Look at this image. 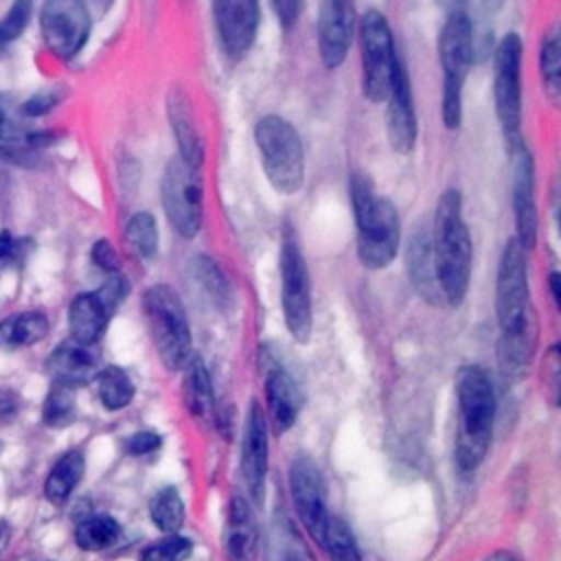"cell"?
<instances>
[{
  "mask_svg": "<svg viewBox=\"0 0 561 561\" xmlns=\"http://www.w3.org/2000/svg\"><path fill=\"white\" fill-rule=\"evenodd\" d=\"M515 237L506 241L495 278V316L500 327L497 359L508 377H522L537 351V311L528 285V259Z\"/></svg>",
  "mask_w": 561,
  "mask_h": 561,
  "instance_id": "cell-1",
  "label": "cell"
},
{
  "mask_svg": "<svg viewBox=\"0 0 561 561\" xmlns=\"http://www.w3.org/2000/svg\"><path fill=\"white\" fill-rule=\"evenodd\" d=\"M430 237L443 302L458 307L469 291L473 263L471 234L462 215V195L458 188H447L440 193L434 208Z\"/></svg>",
  "mask_w": 561,
  "mask_h": 561,
  "instance_id": "cell-2",
  "label": "cell"
},
{
  "mask_svg": "<svg viewBox=\"0 0 561 561\" xmlns=\"http://www.w3.org/2000/svg\"><path fill=\"white\" fill-rule=\"evenodd\" d=\"M348 202L357 228V259L368 270L388 267L399 254L401 224L397 206L390 197L375 191L366 173H351Z\"/></svg>",
  "mask_w": 561,
  "mask_h": 561,
  "instance_id": "cell-3",
  "label": "cell"
},
{
  "mask_svg": "<svg viewBox=\"0 0 561 561\" xmlns=\"http://www.w3.org/2000/svg\"><path fill=\"white\" fill-rule=\"evenodd\" d=\"M456 401H458V432L454 458L460 471H473L484 460L493 416L495 394L489 375L480 366H462L456 375Z\"/></svg>",
  "mask_w": 561,
  "mask_h": 561,
  "instance_id": "cell-4",
  "label": "cell"
},
{
  "mask_svg": "<svg viewBox=\"0 0 561 561\" xmlns=\"http://www.w3.org/2000/svg\"><path fill=\"white\" fill-rule=\"evenodd\" d=\"M261 169L278 195H296L305 186V147L298 129L278 114H265L254 125Z\"/></svg>",
  "mask_w": 561,
  "mask_h": 561,
  "instance_id": "cell-5",
  "label": "cell"
},
{
  "mask_svg": "<svg viewBox=\"0 0 561 561\" xmlns=\"http://www.w3.org/2000/svg\"><path fill=\"white\" fill-rule=\"evenodd\" d=\"M476 57L473 24L467 11L456 9L447 15L438 35V61L443 72L440 118L445 129H458L462 123V92Z\"/></svg>",
  "mask_w": 561,
  "mask_h": 561,
  "instance_id": "cell-6",
  "label": "cell"
},
{
  "mask_svg": "<svg viewBox=\"0 0 561 561\" xmlns=\"http://www.w3.org/2000/svg\"><path fill=\"white\" fill-rule=\"evenodd\" d=\"M522 55L524 42L515 31L506 33L493 53V103L506 156L526 147L522 129Z\"/></svg>",
  "mask_w": 561,
  "mask_h": 561,
  "instance_id": "cell-7",
  "label": "cell"
},
{
  "mask_svg": "<svg viewBox=\"0 0 561 561\" xmlns=\"http://www.w3.org/2000/svg\"><path fill=\"white\" fill-rule=\"evenodd\" d=\"M142 309L162 364L169 370L184 368L193 355V340L180 294L167 283H156L145 291Z\"/></svg>",
  "mask_w": 561,
  "mask_h": 561,
  "instance_id": "cell-8",
  "label": "cell"
},
{
  "mask_svg": "<svg viewBox=\"0 0 561 561\" xmlns=\"http://www.w3.org/2000/svg\"><path fill=\"white\" fill-rule=\"evenodd\" d=\"M359 59H362V94L379 105L386 101L394 70L399 64L394 35L388 18L379 9H368L357 18Z\"/></svg>",
  "mask_w": 561,
  "mask_h": 561,
  "instance_id": "cell-9",
  "label": "cell"
},
{
  "mask_svg": "<svg viewBox=\"0 0 561 561\" xmlns=\"http://www.w3.org/2000/svg\"><path fill=\"white\" fill-rule=\"evenodd\" d=\"M280 272V307L285 327L296 342H307L313 331L311 280L305 254L291 230H285L278 254Z\"/></svg>",
  "mask_w": 561,
  "mask_h": 561,
  "instance_id": "cell-10",
  "label": "cell"
},
{
  "mask_svg": "<svg viewBox=\"0 0 561 561\" xmlns=\"http://www.w3.org/2000/svg\"><path fill=\"white\" fill-rule=\"evenodd\" d=\"M160 202L167 221L182 239H195L204 224V186L199 169L173 156L160 180Z\"/></svg>",
  "mask_w": 561,
  "mask_h": 561,
  "instance_id": "cell-11",
  "label": "cell"
},
{
  "mask_svg": "<svg viewBox=\"0 0 561 561\" xmlns=\"http://www.w3.org/2000/svg\"><path fill=\"white\" fill-rule=\"evenodd\" d=\"M46 48L57 59H72L90 37V13L81 0H46L39 13Z\"/></svg>",
  "mask_w": 561,
  "mask_h": 561,
  "instance_id": "cell-12",
  "label": "cell"
},
{
  "mask_svg": "<svg viewBox=\"0 0 561 561\" xmlns=\"http://www.w3.org/2000/svg\"><path fill=\"white\" fill-rule=\"evenodd\" d=\"M357 13L353 0H320L316 18V46L327 70H337L353 46Z\"/></svg>",
  "mask_w": 561,
  "mask_h": 561,
  "instance_id": "cell-13",
  "label": "cell"
},
{
  "mask_svg": "<svg viewBox=\"0 0 561 561\" xmlns=\"http://www.w3.org/2000/svg\"><path fill=\"white\" fill-rule=\"evenodd\" d=\"M210 13L224 55L230 59L245 57L259 35V0H210Z\"/></svg>",
  "mask_w": 561,
  "mask_h": 561,
  "instance_id": "cell-14",
  "label": "cell"
},
{
  "mask_svg": "<svg viewBox=\"0 0 561 561\" xmlns=\"http://www.w3.org/2000/svg\"><path fill=\"white\" fill-rule=\"evenodd\" d=\"M289 486H291L294 506L298 511V517H300L302 526L322 546L324 526H327V519H329L327 491H324L322 473L309 456L298 454L291 460V465H289Z\"/></svg>",
  "mask_w": 561,
  "mask_h": 561,
  "instance_id": "cell-15",
  "label": "cell"
},
{
  "mask_svg": "<svg viewBox=\"0 0 561 561\" xmlns=\"http://www.w3.org/2000/svg\"><path fill=\"white\" fill-rule=\"evenodd\" d=\"M511 158V202L515 219V241L524 250H533L539 232L537 197H535V158L528 149H519Z\"/></svg>",
  "mask_w": 561,
  "mask_h": 561,
  "instance_id": "cell-16",
  "label": "cell"
},
{
  "mask_svg": "<svg viewBox=\"0 0 561 561\" xmlns=\"http://www.w3.org/2000/svg\"><path fill=\"white\" fill-rule=\"evenodd\" d=\"M386 138L392 151L408 156L419 138V121H416V107H414V94H412V81L410 72L403 59H399L394 79L390 85V92L386 96Z\"/></svg>",
  "mask_w": 561,
  "mask_h": 561,
  "instance_id": "cell-17",
  "label": "cell"
},
{
  "mask_svg": "<svg viewBox=\"0 0 561 561\" xmlns=\"http://www.w3.org/2000/svg\"><path fill=\"white\" fill-rule=\"evenodd\" d=\"M241 473L252 504L263 502L267 476V419L259 401H252L241 440Z\"/></svg>",
  "mask_w": 561,
  "mask_h": 561,
  "instance_id": "cell-18",
  "label": "cell"
},
{
  "mask_svg": "<svg viewBox=\"0 0 561 561\" xmlns=\"http://www.w3.org/2000/svg\"><path fill=\"white\" fill-rule=\"evenodd\" d=\"M164 105H167L169 129H171V136L178 145V158L184 160L186 164L195 167V169H202L206 147H204L199 125L195 121L191 96L186 94V90L182 85L173 83L167 92V103Z\"/></svg>",
  "mask_w": 561,
  "mask_h": 561,
  "instance_id": "cell-19",
  "label": "cell"
},
{
  "mask_svg": "<svg viewBox=\"0 0 561 561\" xmlns=\"http://www.w3.org/2000/svg\"><path fill=\"white\" fill-rule=\"evenodd\" d=\"M405 267L410 274V280L416 289V294L438 305L443 302L438 278H436V267H434V254H432V237L427 228H419L412 232L405 245Z\"/></svg>",
  "mask_w": 561,
  "mask_h": 561,
  "instance_id": "cell-20",
  "label": "cell"
},
{
  "mask_svg": "<svg viewBox=\"0 0 561 561\" xmlns=\"http://www.w3.org/2000/svg\"><path fill=\"white\" fill-rule=\"evenodd\" d=\"M265 397H267V412L270 425L276 436L285 434L300 410V397L291 375L280 366H270L265 373Z\"/></svg>",
  "mask_w": 561,
  "mask_h": 561,
  "instance_id": "cell-21",
  "label": "cell"
},
{
  "mask_svg": "<svg viewBox=\"0 0 561 561\" xmlns=\"http://www.w3.org/2000/svg\"><path fill=\"white\" fill-rule=\"evenodd\" d=\"M224 548L228 561H256L259 533L250 504L243 497H232L228 506Z\"/></svg>",
  "mask_w": 561,
  "mask_h": 561,
  "instance_id": "cell-22",
  "label": "cell"
},
{
  "mask_svg": "<svg viewBox=\"0 0 561 561\" xmlns=\"http://www.w3.org/2000/svg\"><path fill=\"white\" fill-rule=\"evenodd\" d=\"M96 355L90 351V346H83L75 340L59 344L48 362V375L53 377V381L59 383H68V386H83L88 383L94 375H96Z\"/></svg>",
  "mask_w": 561,
  "mask_h": 561,
  "instance_id": "cell-23",
  "label": "cell"
},
{
  "mask_svg": "<svg viewBox=\"0 0 561 561\" xmlns=\"http://www.w3.org/2000/svg\"><path fill=\"white\" fill-rule=\"evenodd\" d=\"M112 311L96 296V291L79 294L68 307V327L75 342L83 346H92L101 340L107 329Z\"/></svg>",
  "mask_w": 561,
  "mask_h": 561,
  "instance_id": "cell-24",
  "label": "cell"
},
{
  "mask_svg": "<svg viewBox=\"0 0 561 561\" xmlns=\"http://www.w3.org/2000/svg\"><path fill=\"white\" fill-rule=\"evenodd\" d=\"M267 561H313L307 543L285 513H276L267 530Z\"/></svg>",
  "mask_w": 561,
  "mask_h": 561,
  "instance_id": "cell-25",
  "label": "cell"
},
{
  "mask_svg": "<svg viewBox=\"0 0 561 561\" xmlns=\"http://www.w3.org/2000/svg\"><path fill=\"white\" fill-rule=\"evenodd\" d=\"M188 270H191L195 283L202 287V291L208 296V300H210L217 309H221V311L230 309V305H232V300H234L232 285H230V280L226 278L224 270L217 265L215 259H210V256H206V254H197V256L191 259Z\"/></svg>",
  "mask_w": 561,
  "mask_h": 561,
  "instance_id": "cell-26",
  "label": "cell"
},
{
  "mask_svg": "<svg viewBox=\"0 0 561 561\" xmlns=\"http://www.w3.org/2000/svg\"><path fill=\"white\" fill-rule=\"evenodd\" d=\"M184 368H186L184 386H182L184 403L191 414H195L197 419H206L213 412V386H210L208 370L204 362L195 355H191Z\"/></svg>",
  "mask_w": 561,
  "mask_h": 561,
  "instance_id": "cell-27",
  "label": "cell"
},
{
  "mask_svg": "<svg viewBox=\"0 0 561 561\" xmlns=\"http://www.w3.org/2000/svg\"><path fill=\"white\" fill-rule=\"evenodd\" d=\"M83 467H85V460H83L81 451L64 454L50 469L46 484H44V493H46L48 502H53V504L66 502L68 495L72 493V489L79 484V480L83 476Z\"/></svg>",
  "mask_w": 561,
  "mask_h": 561,
  "instance_id": "cell-28",
  "label": "cell"
},
{
  "mask_svg": "<svg viewBox=\"0 0 561 561\" xmlns=\"http://www.w3.org/2000/svg\"><path fill=\"white\" fill-rule=\"evenodd\" d=\"M48 333V320L39 311L15 313L0 324V344L4 346H28L44 340Z\"/></svg>",
  "mask_w": 561,
  "mask_h": 561,
  "instance_id": "cell-29",
  "label": "cell"
},
{
  "mask_svg": "<svg viewBox=\"0 0 561 561\" xmlns=\"http://www.w3.org/2000/svg\"><path fill=\"white\" fill-rule=\"evenodd\" d=\"M125 241L138 259L151 261L158 252L160 241L156 217L149 210L134 213L125 224Z\"/></svg>",
  "mask_w": 561,
  "mask_h": 561,
  "instance_id": "cell-30",
  "label": "cell"
},
{
  "mask_svg": "<svg viewBox=\"0 0 561 561\" xmlns=\"http://www.w3.org/2000/svg\"><path fill=\"white\" fill-rule=\"evenodd\" d=\"M121 539V526L110 515H92L77 524L75 541L81 550H105Z\"/></svg>",
  "mask_w": 561,
  "mask_h": 561,
  "instance_id": "cell-31",
  "label": "cell"
},
{
  "mask_svg": "<svg viewBox=\"0 0 561 561\" xmlns=\"http://www.w3.org/2000/svg\"><path fill=\"white\" fill-rule=\"evenodd\" d=\"M539 75H541V90L552 105L559 103L561 96V42L559 33L552 31L541 39L539 46Z\"/></svg>",
  "mask_w": 561,
  "mask_h": 561,
  "instance_id": "cell-32",
  "label": "cell"
},
{
  "mask_svg": "<svg viewBox=\"0 0 561 561\" xmlns=\"http://www.w3.org/2000/svg\"><path fill=\"white\" fill-rule=\"evenodd\" d=\"M96 390L107 410H123L134 399V383L118 366H105L96 373Z\"/></svg>",
  "mask_w": 561,
  "mask_h": 561,
  "instance_id": "cell-33",
  "label": "cell"
},
{
  "mask_svg": "<svg viewBox=\"0 0 561 561\" xmlns=\"http://www.w3.org/2000/svg\"><path fill=\"white\" fill-rule=\"evenodd\" d=\"M322 548L329 552L331 561H362L355 537H353L351 528L340 517L329 515L327 526H324Z\"/></svg>",
  "mask_w": 561,
  "mask_h": 561,
  "instance_id": "cell-34",
  "label": "cell"
},
{
  "mask_svg": "<svg viewBox=\"0 0 561 561\" xmlns=\"http://www.w3.org/2000/svg\"><path fill=\"white\" fill-rule=\"evenodd\" d=\"M151 519L153 524L164 533H178L184 524V502L178 493V489L167 486L151 500Z\"/></svg>",
  "mask_w": 561,
  "mask_h": 561,
  "instance_id": "cell-35",
  "label": "cell"
},
{
  "mask_svg": "<svg viewBox=\"0 0 561 561\" xmlns=\"http://www.w3.org/2000/svg\"><path fill=\"white\" fill-rule=\"evenodd\" d=\"M75 416V388L68 383L53 381L44 408H42V421L48 427H61L68 425Z\"/></svg>",
  "mask_w": 561,
  "mask_h": 561,
  "instance_id": "cell-36",
  "label": "cell"
},
{
  "mask_svg": "<svg viewBox=\"0 0 561 561\" xmlns=\"http://www.w3.org/2000/svg\"><path fill=\"white\" fill-rule=\"evenodd\" d=\"M193 552V543L186 537L169 535L160 541H153L140 552V561H184Z\"/></svg>",
  "mask_w": 561,
  "mask_h": 561,
  "instance_id": "cell-37",
  "label": "cell"
},
{
  "mask_svg": "<svg viewBox=\"0 0 561 561\" xmlns=\"http://www.w3.org/2000/svg\"><path fill=\"white\" fill-rule=\"evenodd\" d=\"M33 11V0H15L7 15L0 22V44H9L22 35V31L28 26Z\"/></svg>",
  "mask_w": 561,
  "mask_h": 561,
  "instance_id": "cell-38",
  "label": "cell"
},
{
  "mask_svg": "<svg viewBox=\"0 0 561 561\" xmlns=\"http://www.w3.org/2000/svg\"><path fill=\"white\" fill-rule=\"evenodd\" d=\"M26 127L22 125V112L18 107L0 96V140L2 142H20L26 136Z\"/></svg>",
  "mask_w": 561,
  "mask_h": 561,
  "instance_id": "cell-39",
  "label": "cell"
},
{
  "mask_svg": "<svg viewBox=\"0 0 561 561\" xmlns=\"http://www.w3.org/2000/svg\"><path fill=\"white\" fill-rule=\"evenodd\" d=\"M127 294H129V283H127V278H125V274L121 270L105 274L103 285L96 289V296L105 302V307L112 313L118 309V305L125 300Z\"/></svg>",
  "mask_w": 561,
  "mask_h": 561,
  "instance_id": "cell-40",
  "label": "cell"
},
{
  "mask_svg": "<svg viewBox=\"0 0 561 561\" xmlns=\"http://www.w3.org/2000/svg\"><path fill=\"white\" fill-rule=\"evenodd\" d=\"M61 96H64V94H61L57 88L39 90L37 94H33V96L20 107V112H22V116H31V118L44 116V114H48V112L61 101Z\"/></svg>",
  "mask_w": 561,
  "mask_h": 561,
  "instance_id": "cell-41",
  "label": "cell"
},
{
  "mask_svg": "<svg viewBox=\"0 0 561 561\" xmlns=\"http://www.w3.org/2000/svg\"><path fill=\"white\" fill-rule=\"evenodd\" d=\"M270 4H272L278 26L285 31H291L296 26V22L300 20L305 0H270Z\"/></svg>",
  "mask_w": 561,
  "mask_h": 561,
  "instance_id": "cell-42",
  "label": "cell"
},
{
  "mask_svg": "<svg viewBox=\"0 0 561 561\" xmlns=\"http://www.w3.org/2000/svg\"><path fill=\"white\" fill-rule=\"evenodd\" d=\"M24 241L13 239L9 232H0V274L18 265L24 256Z\"/></svg>",
  "mask_w": 561,
  "mask_h": 561,
  "instance_id": "cell-43",
  "label": "cell"
},
{
  "mask_svg": "<svg viewBox=\"0 0 561 561\" xmlns=\"http://www.w3.org/2000/svg\"><path fill=\"white\" fill-rule=\"evenodd\" d=\"M92 261H94V265H99L105 274L121 270V265H118V254H116L114 245H112L107 239H99V241L92 245Z\"/></svg>",
  "mask_w": 561,
  "mask_h": 561,
  "instance_id": "cell-44",
  "label": "cell"
},
{
  "mask_svg": "<svg viewBox=\"0 0 561 561\" xmlns=\"http://www.w3.org/2000/svg\"><path fill=\"white\" fill-rule=\"evenodd\" d=\"M162 445V438L153 432H138L134 436H129L127 440V451L134 454V456H145V454H153L156 449H160Z\"/></svg>",
  "mask_w": 561,
  "mask_h": 561,
  "instance_id": "cell-45",
  "label": "cell"
},
{
  "mask_svg": "<svg viewBox=\"0 0 561 561\" xmlns=\"http://www.w3.org/2000/svg\"><path fill=\"white\" fill-rule=\"evenodd\" d=\"M559 370H561L559 348L552 346L546 357V368H543V381H548V388H552V401H557V392H559Z\"/></svg>",
  "mask_w": 561,
  "mask_h": 561,
  "instance_id": "cell-46",
  "label": "cell"
},
{
  "mask_svg": "<svg viewBox=\"0 0 561 561\" xmlns=\"http://www.w3.org/2000/svg\"><path fill=\"white\" fill-rule=\"evenodd\" d=\"M15 410L13 397L9 392H0V416H11Z\"/></svg>",
  "mask_w": 561,
  "mask_h": 561,
  "instance_id": "cell-47",
  "label": "cell"
},
{
  "mask_svg": "<svg viewBox=\"0 0 561 561\" xmlns=\"http://www.w3.org/2000/svg\"><path fill=\"white\" fill-rule=\"evenodd\" d=\"M548 280H550V291H552V300H554V302L559 305V302H561V287H559V285H561V274H559V272H552Z\"/></svg>",
  "mask_w": 561,
  "mask_h": 561,
  "instance_id": "cell-48",
  "label": "cell"
},
{
  "mask_svg": "<svg viewBox=\"0 0 561 561\" xmlns=\"http://www.w3.org/2000/svg\"><path fill=\"white\" fill-rule=\"evenodd\" d=\"M9 539H11V528L7 522H0V557H2L4 548L9 546Z\"/></svg>",
  "mask_w": 561,
  "mask_h": 561,
  "instance_id": "cell-49",
  "label": "cell"
},
{
  "mask_svg": "<svg viewBox=\"0 0 561 561\" xmlns=\"http://www.w3.org/2000/svg\"><path fill=\"white\" fill-rule=\"evenodd\" d=\"M484 561H519V559L513 552H508V550H497V552L489 554Z\"/></svg>",
  "mask_w": 561,
  "mask_h": 561,
  "instance_id": "cell-50",
  "label": "cell"
},
{
  "mask_svg": "<svg viewBox=\"0 0 561 561\" xmlns=\"http://www.w3.org/2000/svg\"><path fill=\"white\" fill-rule=\"evenodd\" d=\"M504 4V0H486V7L489 9H500Z\"/></svg>",
  "mask_w": 561,
  "mask_h": 561,
  "instance_id": "cell-51",
  "label": "cell"
},
{
  "mask_svg": "<svg viewBox=\"0 0 561 561\" xmlns=\"http://www.w3.org/2000/svg\"><path fill=\"white\" fill-rule=\"evenodd\" d=\"M0 451H2V443H0Z\"/></svg>",
  "mask_w": 561,
  "mask_h": 561,
  "instance_id": "cell-52",
  "label": "cell"
}]
</instances>
